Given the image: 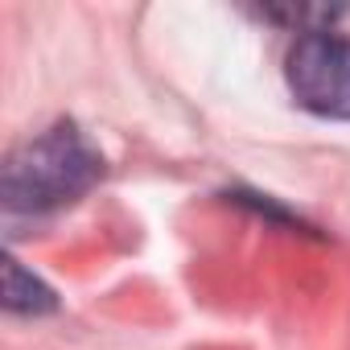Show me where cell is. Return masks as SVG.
Segmentation results:
<instances>
[{
  "mask_svg": "<svg viewBox=\"0 0 350 350\" xmlns=\"http://www.w3.org/2000/svg\"><path fill=\"white\" fill-rule=\"evenodd\" d=\"M99 178H103L99 148L75 124H54L33 140H25L5 161L0 194H5V206L13 215H50L58 206L79 202Z\"/></svg>",
  "mask_w": 350,
  "mask_h": 350,
  "instance_id": "1",
  "label": "cell"
},
{
  "mask_svg": "<svg viewBox=\"0 0 350 350\" xmlns=\"http://www.w3.org/2000/svg\"><path fill=\"white\" fill-rule=\"evenodd\" d=\"M5 305H9L13 313L38 317V313H50L58 301H54V293H50L38 276H29L17 260H9V264H5Z\"/></svg>",
  "mask_w": 350,
  "mask_h": 350,
  "instance_id": "3",
  "label": "cell"
},
{
  "mask_svg": "<svg viewBox=\"0 0 350 350\" xmlns=\"http://www.w3.org/2000/svg\"><path fill=\"white\" fill-rule=\"evenodd\" d=\"M284 79L293 99L325 120H350V38L334 29L301 33L288 50Z\"/></svg>",
  "mask_w": 350,
  "mask_h": 350,
  "instance_id": "2",
  "label": "cell"
}]
</instances>
